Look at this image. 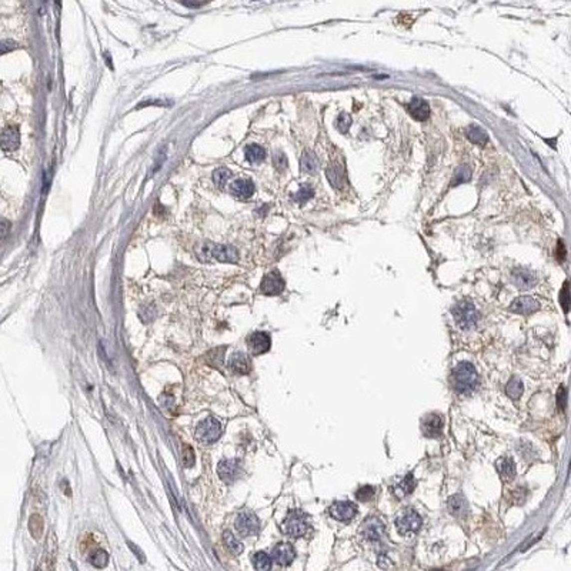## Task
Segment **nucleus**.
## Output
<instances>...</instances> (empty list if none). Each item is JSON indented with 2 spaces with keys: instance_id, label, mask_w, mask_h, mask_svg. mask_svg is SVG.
<instances>
[{
  "instance_id": "8",
  "label": "nucleus",
  "mask_w": 571,
  "mask_h": 571,
  "mask_svg": "<svg viewBox=\"0 0 571 571\" xmlns=\"http://www.w3.org/2000/svg\"><path fill=\"white\" fill-rule=\"evenodd\" d=\"M207 256L214 259V260L221 261V263H237L239 261V253L234 247L230 246H221V244H207L206 246Z\"/></svg>"
},
{
  "instance_id": "3",
  "label": "nucleus",
  "mask_w": 571,
  "mask_h": 571,
  "mask_svg": "<svg viewBox=\"0 0 571 571\" xmlns=\"http://www.w3.org/2000/svg\"><path fill=\"white\" fill-rule=\"evenodd\" d=\"M451 313H453V317L457 323V326L460 329H464V330L474 329L479 323V319H480L477 309L469 300H461L457 304H454L451 309Z\"/></svg>"
},
{
  "instance_id": "22",
  "label": "nucleus",
  "mask_w": 571,
  "mask_h": 571,
  "mask_svg": "<svg viewBox=\"0 0 571 571\" xmlns=\"http://www.w3.org/2000/svg\"><path fill=\"white\" fill-rule=\"evenodd\" d=\"M416 487V480H414V476L409 473L404 479L399 480L394 486H393V493L396 497L403 499V497H407L409 494H411V491L414 490Z\"/></svg>"
},
{
  "instance_id": "10",
  "label": "nucleus",
  "mask_w": 571,
  "mask_h": 571,
  "mask_svg": "<svg viewBox=\"0 0 571 571\" xmlns=\"http://www.w3.org/2000/svg\"><path fill=\"white\" fill-rule=\"evenodd\" d=\"M284 287H286V283H284L281 274L277 270L267 273L263 277L260 284L261 293L266 294V296H277V294H280L281 291L284 290Z\"/></svg>"
},
{
  "instance_id": "11",
  "label": "nucleus",
  "mask_w": 571,
  "mask_h": 571,
  "mask_svg": "<svg viewBox=\"0 0 571 571\" xmlns=\"http://www.w3.org/2000/svg\"><path fill=\"white\" fill-rule=\"evenodd\" d=\"M217 474L227 484L237 481L241 477V466L237 460H221L217 466Z\"/></svg>"
},
{
  "instance_id": "6",
  "label": "nucleus",
  "mask_w": 571,
  "mask_h": 571,
  "mask_svg": "<svg viewBox=\"0 0 571 571\" xmlns=\"http://www.w3.org/2000/svg\"><path fill=\"white\" fill-rule=\"evenodd\" d=\"M234 527L241 537H250L257 534L260 530V521L257 516L250 510L240 511L234 520Z\"/></svg>"
},
{
  "instance_id": "1",
  "label": "nucleus",
  "mask_w": 571,
  "mask_h": 571,
  "mask_svg": "<svg viewBox=\"0 0 571 571\" xmlns=\"http://www.w3.org/2000/svg\"><path fill=\"white\" fill-rule=\"evenodd\" d=\"M451 379H453V386L456 391L463 396H470L479 386V374L474 369V366L467 361L459 363L453 369Z\"/></svg>"
},
{
  "instance_id": "7",
  "label": "nucleus",
  "mask_w": 571,
  "mask_h": 571,
  "mask_svg": "<svg viewBox=\"0 0 571 571\" xmlns=\"http://www.w3.org/2000/svg\"><path fill=\"white\" fill-rule=\"evenodd\" d=\"M361 534L369 541H380L386 534L384 523L379 517L370 516L361 524Z\"/></svg>"
},
{
  "instance_id": "36",
  "label": "nucleus",
  "mask_w": 571,
  "mask_h": 571,
  "mask_svg": "<svg viewBox=\"0 0 571 571\" xmlns=\"http://www.w3.org/2000/svg\"><path fill=\"white\" fill-rule=\"evenodd\" d=\"M313 196H314V191H313L310 186L303 184L300 189H299V191L294 194V200L299 201V203H304V201L310 200Z\"/></svg>"
},
{
  "instance_id": "43",
  "label": "nucleus",
  "mask_w": 571,
  "mask_h": 571,
  "mask_svg": "<svg viewBox=\"0 0 571 571\" xmlns=\"http://www.w3.org/2000/svg\"><path fill=\"white\" fill-rule=\"evenodd\" d=\"M13 49H17V44H16L14 41L11 40L1 41V51H3V53H7V51L13 50Z\"/></svg>"
},
{
  "instance_id": "35",
  "label": "nucleus",
  "mask_w": 571,
  "mask_h": 571,
  "mask_svg": "<svg viewBox=\"0 0 571 571\" xmlns=\"http://www.w3.org/2000/svg\"><path fill=\"white\" fill-rule=\"evenodd\" d=\"M351 116L349 114V113H340L339 114V117H337V121H336V127H337V130L340 131V133H347L349 131V129H350L351 126Z\"/></svg>"
},
{
  "instance_id": "18",
  "label": "nucleus",
  "mask_w": 571,
  "mask_h": 571,
  "mask_svg": "<svg viewBox=\"0 0 571 571\" xmlns=\"http://www.w3.org/2000/svg\"><path fill=\"white\" fill-rule=\"evenodd\" d=\"M511 280L514 286L520 290H529L536 284V276L527 269H516L513 270Z\"/></svg>"
},
{
  "instance_id": "12",
  "label": "nucleus",
  "mask_w": 571,
  "mask_h": 571,
  "mask_svg": "<svg viewBox=\"0 0 571 571\" xmlns=\"http://www.w3.org/2000/svg\"><path fill=\"white\" fill-rule=\"evenodd\" d=\"M271 559L283 567L290 566L293 560L296 559V550L289 543H279L271 550Z\"/></svg>"
},
{
  "instance_id": "19",
  "label": "nucleus",
  "mask_w": 571,
  "mask_h": 571,
  "mask_svg": "<svg viewBox=\"0 0 571 571\" xmlns=\"http://www.w3.org/2000/svg\"><path fill=\"white\" fill-rule=\"evenodd\" d=\"M20 133L16 126H9L1 133V149L4 151H13L19 147Z\"/></svg>"
},
{
  "instance_id": "33",
  "label": "nucleus",
  "mask_w": 571,
  "mask_h": 571,
  "mask_svg": "<svg viewBox=\"0 0 571 571\" xmlns=\"http://www.w3.org/2000/svg\"><path fill=\"white\" fill-rule=\"evenodd\" d=\"M231 176V171L227 169V167H219L217 170H214V173H213V180H214V184L217 186V187H224L226 186V183L229 181V179H230Z\"/></svg>"
},
{
  "instance_id": "20",
  "label": "nucleus",
  "mask_w": 571,
  "mask_h": 571,
  "mask_svg": "<svg viewBox=\"0 0 571 571\" xmlns=\"http://www.w3.org/2000/svg\"><path fill=\"white\" fill-rule=\"evenodd\" d=\"M230 190L236 197H239L241 200H247L254 193V184L249 179H237L231 183Z\"/></svg>"
},
{
  "instance_id": "34",
  "label": "nucleus",
  "mask_w": 571,
  "mask_h": 571,
  "mask_svg": "<svg viewBox=\"0 0 571 571\" xmlns=\"http://www.w3.org/2000/svg\"><path fill=\"white\" fill-rule=\"evenodd\" d=\"M560 303L563 310L566 311V313H569L571 309V291H570V283H569V281L564 283V286H563V289H561L560 291Z\"/></svg>"
},
{
  "instance_id": "5",
  "label": "nucleus",
  "mask_w": 571,
  "mask_h": 571,
  "mask_svg": "<svg viewBox=\"0 0 571 571\" xmlns=\"http://www.w3.org/2000/svg\"><path fill=\"white\" fill-rule=\"evenodd\" d=\"M221 424L220 421L214 417H207L200 421L196 427V437L200 443L213 444L220 439Z\"/></svg>"
},
{
  "instance_id": "31",
  "label": "nucleus",
  "mask_w": 571,
  "mask_h": 571,
  "mask_svg": "<svg viewBox=\"0 0 571 571\" xmlns=\"http://www.w3.org/2000/svg\"><path fill=\"white\" fill-rule=\"evenodd\" d=\"M89 561H90L91 566H94L97 569H103L109 561V554L103 549H96V550L91 551V554L89 556Z\"/></svg>"
},
{
  "instance_id": "14",
  "label": "nucleus",
  "mask_w": 571,
  "mask_h": 571,
  "mask_svg": "<svg viewBox=\"0 0 571 571\" xmlns=\"http://www.w3.org/2000/svg\"><path fill=\"white\" fill-rule=\"evenodd\" d=\"M421 429H423L424 436H427V437H433V439L439 437L443 431V417L440 414H436V413L427 414L423 419Z\"/></svg>"
},
{
  "instance_id": "13",
  "label": "nucleus",
  "mask_w": 571,
  "mask_h": 571,
  "mask_svg": "<svg viewBox=\"0 0 571 571\" xmlns=\"http://www.w3.org/2000/svg\"><path fill=\"white\" fill-rule=\"evenodd\" d=\"M330 516L337 521H350L357 514V507L350 501H337L330 507Z\"/></svg>"
},
{
  "instance_id": "24",
  "label": "nucleus",
  "mask_w": 571,
  "mask_h": 571,
  "mask_svg": "<svg viewBox=\"0 0 571 571\" xmlns=\"http://www.w3.org/2000/svg\"><path fill=\"white\" fill-rule=\"evenodd\" d=\"M447 510L454 517H464L469 511V506H467V501L464 500L463 496L456 494V496H451L447 500Z\"/></svg>"
},
{
  "instance_id": "9",
  "label": "nucleus",
  "mask_w": 571,
  "mask_h": 571,
  "mask_svg": "<svg viewBox=\"0 0 571 571\" xmlns=\"http://www.w3.org/2000/svg\"><path fill=\"white\" fill-rule=\"evenodd\" d=\"M247 347L253 356H261L270 350L271 339L266 331H254L247 337Z\"/></svg>"
},
{
  "instance_id": "4",
  "label": "nucleus",
  "mask_w": 571,
  "mask_h": 571,
  "mask_svg": "<svg viewBox=\"0 0 571 571\" xmlns=\"http://www.w3.org/2000/svg\"><path fill=\"white\" fill-rule=\"evenodd\" d=\"M423 520L419 513L413 509H404L396 517V527L401 536H411L416 534L421 529Z\"/></svg>"
},
{
  "instance_id": "39",
  "label": "nucleus",
  "mask_w": 571,
  "mask_h": 571,
  "mask_svg": "<svg viewBox=\"0 0 571 571\" xmlns=\"http://www.w3.org/2000/svg\"><path fill=\"white\" fill-rule=\"evenodd\" d=\"M183 464L187 469H190L194 464V451L190 446H184V449H183Z\"/></svg>"
},
{
  "instance_id": "44",
  "label": "nucleus",
  "mask_w": 571,
  "mask_h": 571,
  "mask_svg": "<svg viewBox=\"0 0 571 571\" xmlns=\"http://www.w3.org/2000/svg\"><path fill=\"white\" fill-rule=\"evenodd\" d=\"M564 257H566V249H564V244H563V241H559V246H557V259L560 261L564 260Z\"/></svg>"
},
{
  "instance_id": "37",
  "label": "nucleus",
  "mask_w": 571,
  "mask_h": 571,
  "mask_svg": "<svg viewBox=\"0 0 571 571\" xmlns=\"http://www.w3.org/2000/svg\"><path fill=\"white\" fill-rule=\"evenodd\" d=\"M374 496V489L371 486H363L359 490L356 491V499L361 503H366L369 501Z\"/></svg>"
},
{
  "instance_id": "32",
  "label": "nucleus",
  "mask_w": 571,
  "mask_h": 571,
  "mask_svg": "<svg viewBox=\"0 0 571 571\" xmlns=\"http://www.w3.org/2000/svg\"><path fill=\"white\" fill-rule=\"evenodd\" d=\"M471 179V169L469 166H461L459 167L454 176H453V181H451V186H457V184H463V183H467Z\"/></svg>"
},
{
  "instance_id": "17",
  "label": "nucleus",
  "mask_w": 571,
  "mask_h": 571,
  "mask_svg": "<svg viewBox=\"0 0 571 571\" xmlns=\"http://www.w3.org/2000/svg\"><path fill=\"white\" fill-rule=\"evenodd\" d=\"M229 367L237 374H249L251 371V360L246 353L236 351L229 359Z\"/></svg>"
},
{
  "instance_id": "26",
  "label": "nucleus",
  "mask_w": 571,
  "mask_h": 571,
  "mask_svg": "<svg viewBox=\"0 0 571 571\" xmlns=\"http://www.w3.org/2000/svg\"><path fill=\"white\" fill-rule=\"evenodd\" d=\"M300 166L301 170L304 173H309V174H314L317 169H319V160L316 157V154L313 151L306 150L303 153L300 159Z\"/></svg>"
},
{
  "instance_id": "2",
  "label": "nucleus",
  "mask_w": 571,
  "mask_h": 571,
  "mask_svg": "<svg viewBox=\"0 0 571 571\" xmlns=\"http://www.w3.org/2000/svg\"><path fill=\"white\" fill-rule=\"evenodd\" d=\"M310 529V517L301 510H290L281 523V531L291 539H300L307 536Z\"/></svg>"
},
{
  "instance_id": "25",
  "label": "nucleus",
  "mask_w": 571,
  "mask_h": 571,
  "mask_svg": "<svg viewBox=\"0 0 571 571\" xmlns=\"http://www.w3.org/2000/svg\"><path fill=\"white\" fill-rule=\"evenodd\" d=\"M466 136H467V139H469L471 143H474V144H477V146H484V144L489 141V136H487L486 130H484L483 127H480V126H477V124H471V126H469V127L466 129Z\"/></svg>"
},
{
  "instance_id": "28",
  "label": "nucleus",
  "mask_w": 571,
  "mask_h": 571,
  "mask_svg": "<svg viewBox=\"0 0 571 571\" xmlns=\"http://www.w3.org/2000/svg\"><path fill=\"white\" fill-rule=\"evenodd\" d=\"M271 561H273V559H271L267 553H264V551H257V553L253 556V566H254L256 570L260 571L270 570Z\"/></svg>"
},
{
  "instance_id": "15",
  "label": "nucleus",
  "mask_w": 571,
  "mask_h": 571,
  "mask_svg": "<svg viewBox=\"0 0 571 571\" xmlns=\"http://www.w3.org/2000/svg\"><path fill=\"white\" fill-rule=\"evenodd\" d=\"M540 309V303L530 296H521L510 304V310L517 314H531Z\"/></svg>"
},
{
  "instance_id": "40",
  "label": "nucleus",
  "mask_w": 571,
  "mask_h": 571,
  "mask_svg": "<svg viewBox=\"0 0 571 571\" xmlns=\"http://www.w3.org/2000/svg\"><path fill=\"white\" fill-rule=\"evenodd\" d=\"M566 403H567V391H566V389L561 386L560 390L557 393V406H559L560 410H564V409H566Z\"/></svg>"
},
{
  "instance_id": "42",
  "label": "nucleus",
  "mask_w": 571,
  "mask_h": 571,
  "mask_svg": "<svg viewBox=\"0 0 571 571\" xmlns=\"http://www.w3.org/2000/svg\"><path fill=\"white\" fill-rule=\"evenodd\" d=\"M170 104H171L170 101L160 100V99H157V100H146L143 101V103H140L139 106H136V110H137V109H141V107H144V106H170Z\"/></svg>"
},
{
  "instance_id": "27",
  "label": "nucleus",
  "mask_w": 571,
  "mask_h": 571,
  "mask_svg": "<svg viewBox=\"0 0 571 571\" xmlns=\"http://www.w3.org/2000/svg\"><path fill=\"white\" fill-rule=\"evenodd\" d=\"M523 391H524V386H523L520 379L511 377L509 383H507V386H506V394L510 397L511 400H519L521 397V394H523Z\"/></svg>"
},
{
  "instance_id": "29",
  "label": "nucleus",
  "mask_w": 571,
  "mask_h": 571,
  "mask_svg": "<svg viewBox=\"0 0 571 571\" xmlns=\"http://www.w3.org/2000/svg\"><path fill=\"white\" fill-rule=\"evenodd\" d=\"M244 154H246V159L250 161V163H260L264 159V156H266V151L259 144H250V146L246 147Z\"/></svg>"
},
{
  "instance_id": "21",
  "label": "nucleus",
  "mask_w": 571,
  "mask_h": 571,
  "mask_svg": "<svg viewBox=\"0 0 571 571\" xmlns=\"http://www.w3.org/2000/svg\"><path fill=\"white\" fill-rule=\"evenodd\" d=\"M326 176L329 179V183L334 189H343V186L346 183V173H344L343 166L337 164V163H331L326 170Z\"/></svg>"
},
{
  "instance_id": "30",
  "label": "nucleus",
  "mask_w": 571,
  "mask_h": 571,
  "mask_svg": "<svg viewBox=\"0 0 571 571\" xmlns=\"http://www.w3.org/2000/svg\"><path fill=\"white\" fill-rule=\"evenodd\" d=\"M223 541H224L226 547H227L234 556H239V554L243 553V544H241L240 541L237 540V539L231 534L230 531H224V533H223Z\"/></svg>"
},
{
  "instance_id": "23",
  "label": "nucleus",
  "mask_w": 571,
  "mask_h": 571,
  "mask_svg": "<svg viewBox=\"0 0 571 571\" xmlns=\"http://www.w3.org/2000/svg\"><path fill=\"white\" fill-rule=\"evenodd\" d=\"M496 469L503 481H511L516 477V464L510 457H501L496 461Z\"/></svg>"
},
{
  "instance_id": "16",
  "label": "nucleus",
  "mask_w": 571,
  "mask_h": 571,
  "mask_svg": "<svg viewBox=\"0 0 571 571\" xmlns=\"http://www.w3.org/2000/svg\"><path fill=\"white\" fill-rule=\"evenodd\" d=\"M407 110L411 114V117L417 121H426L430 117V107L427 101L423 100L421 97H413L410 103L407 104Z\"/></svg>"
},
{
  "instance_id": "38",
  "label": "nucleus",
  "mask_w": 571,
  "mask_h": 571,
  "mask_svg": "<svg viewBox=\"0 0 571 571\" xmlns=\"http://www.w3.org/2000/svg\"><path fill=\"white\" fill-rule=\"evenodd\" d=\"M166 147H163L160 151V154H157V157H156V161L153 163V166H151V170L149 171V174H147V177H151L156 171L159 170V169H161V166H163V163H164V160H166Z\"/></svg>"
},
{
  "instance_id": "41",
  "label": "nucleus",
  "mask_w": 571,
  "mask_h": 571,
  "mask_svg": "<svg viewBox=\"0 0 571 571\" xmlns=\"http://www.w3.org/2000/svg\"><path fill=\"white\" fill-rule=\"evenodd\" d=\"M274 166L277 167V170H284L287 167V159L283 153H277L274 156Z\"/></svg>"
}]
</instances>
